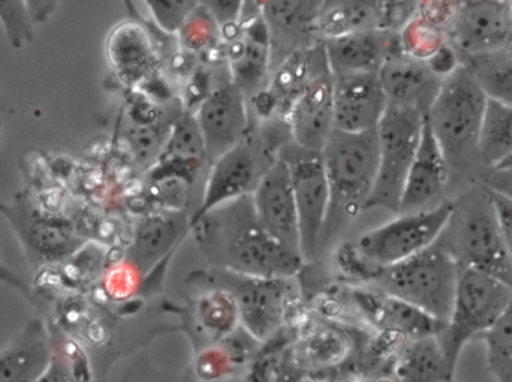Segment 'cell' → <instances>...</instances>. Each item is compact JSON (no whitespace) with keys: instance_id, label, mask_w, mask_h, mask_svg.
Instances as JSON below:
<instances>
[{"instance_id":"1","label":"cell","mask_w":512,"mask_h":382,"mask_svg":"<svg viewBox=\"0 0 512 382\" xmlns=\"http://www.w3.org/2000/svg\"><path fill=\"white\" fill-rule=\"evenodd\" d=\"M210 260L237 276L288 279L304 260L274 240L256 218L251 195L225 204L192 227Z\"/></svg>"},{"instance_id":"2","label":"cell","mask_w":512,"mask_h":382,"mask_svg":"<svg viewBox=\"0 0 512 382\" xmlns=\"http://www.w3.org/2000/svg\"><path fill=\"white\" fill-rule=\"evenodd\" d=\"M321 153L330 189V207L319 245L327 243L355 216L367 210L378 176V134L376 129L367 132L334 129Z\"/></svg>"},{"instance_id":"3","label":"cell","mask_w":512,"mask_h":382,"mask_svg":"<svg viewBox=\"0 0 512 382\" xmlns=\"http://www.w3.org/2000/svg\"><path fill=\"white\" fill-rule=\"evenodd\" d=\"M438 242L459 267L477 270L512 288V260L489 189L481 183L454 201Z\"/></svg>"},{"instance_id":"4","label":"cell","mask_w":512,"mask_h":382,"mask_svg":"<svg viewBox=\"0 0 512 382\" xmlns=\"http://www.w3.org/2000/svg\"><path fill=\"white\" fill-rule=\"evenodd\" d=\"M489 96L471 69L460 63L444 77L438 95L426 113L451 170H465L478 161V141Z\"/></svg>"},{"instance_id":"5","label":"cell","mask_w":512,"mask_h":382,"mask_svg":"<svg viewBox=\"0 0 512 382\" xmlns=\"http://www.w3.org/2000/svg\"><path fill=\"white\" fill-rule=\"evenodd\" d=\"M459 264L436 240L414 257L387 267L370 269L363 282L409 305L421 309L439 321H447L456 294Z\"/></svg>"},{"instance_id":"6","label":"cell","mask_w":512,"mask_h":382,"mask_svg":"<svg viewBox=\"0 0 512 382\" xmlns=\"http://www.w3.org/2000/svg\"><path fill=\"white\" fill-rule=\"evenodd\" d=\"M453 210L454 201L445 200L439 206L421 212L397 213L387 224L361 234L354 245L339 251L342 266L363 281L370 269L391 266L414 257L439 239Z\"/></svg>"},{"instance_id":"7","label":"cell","mask_w":512,"mask_h":382,"mask_svg":"<svg viewBox=\"0 0 512 382\" xmlns=\"http://www.w3.org/2000/svg\"><path fill=\"white\" fill-rule=\"evenodd\" d=\"M512 302V288L477 270L459 267L450 317L438 333L448 362L457 371L469 342L480 339L501 318Z\"/></svg>"},{"instance_id":"8","label":"cell","mask_w":512,"mask_h":382,"mask_svg":"<svg viewBox=\"0 0 512 382\" xmlns=\"http://www.w3.org/2000/svg\"><path fill=\"white\" fill-rule=\"evenodd\" d=\"M424 117L414 108L388 104L376 128L378 176L367 209L399 213L406 177L423 134Z\"/></svg>"},{"instance_id":"9","label":"cell","mask_w":512,"mask_h":382,"mask_svg":"<svg viewBox=\"0 0 512 382\" xmlns=\"http://www.w3.org/2000/svg\"><path fill=\"white\" fill-rule=\"evenodd\" d=\"M0 215L8 221L33 267L63 264L87 243L71 221L42 209L29 191H20L9 203H0Z\"/></svg>"},{"instance_id":"10","label":"cell","mask_w":512,"mask_h":382,"mask_svg":"<svg viewBox=\"0 0 512 382\" xmlns=\"http://www.w3.org/2000/svg\"><path fill=\"white\" fill-rule=\"evenodd\" d=\"M277 155L249 132L237 146L210 162L200 207L191 216V230L213 210L252 195Z\"/></svg>"},{"instance_id":"11","label":"cell","mask_w":512,"mask_h":382,"mask_svg":"<svg viewBox=\"0 0 512 382\" xmlns=\"http://www.w3.org/2000/svg\"><path fill=\"white\" fill-rule=\"evenodd\" d=\"M279 156L285 159L291 174L300 224L301 257L306 263L316 257L330 207L322 153L301 149L291 141L280 150Z\"/></svg>"},{"instance_id":"12","label":"cell","mask_w":512,"mask_h":382,"mask_svg":"<svg viewBox=\"0 0 512 382\" xmlns=\"http://www.w3.org/2000/svg\"><path fill=\"white\" fill-rule=\"evenodd\" d=\"M456 51L471 57L508 50L512 42V8L507 0H469L451 26Z\"/></svg>"},{"instance_id":"13","label":"cell","mask_w":512,"mask_h":382,"mask_svg":"<svg viewBox=\"0 0 512 382\" xmlns=\"http://www.w3.org/2000/svg\"><path fill=\"white\" fill-rule=\"evenodd\" d=\"M194 114L210 162L233 149L251 132L248 96L233 80L218 84Z\"/></svg>"},{"instance_id":"14","label":"cell","mask_w":512,"mask_h":382,"mask_svg":"<svg viewBox=\"0 0 512 382\" xmlns=\"http://www.w3.org/2000/svg\"><path fill=\"white\" fill-rule=\"evenodd\" d=\"M261 227L280 245L301 255L300 224L288 164L277 155L251 195Z\"/></svg>"},{"instance_id":"15","label":"cell","mask_w":512,"mask_h":382,"mask_svg":"<svg viewBox=\"0 0 512 382\" xmlns=\"http://www.w3.org/2000/svg\"><path fill=\"white\" fill-rule=\"evenodd\" d=\"M334 129L375 131L388 107L379 72L333 77Z\"/></svg>"},{"instance_id":"16","label":"cell","mask_w":512,"mask_h":382,"mask_svg":"<svg viewBox=\"0 0 512 382\" xmlns=\"http://www.w3.org/2000/svg\"><path fill=\"white\" fill-rule=\"evenodd\" d=\"M291 141L310 152H322L334 131L333 78L316 74L285 114Z\"/></svg>"},{"instance_id":"17","label":"cell","mask_w":512,"mask_h":382,"mask_svg":"<svg viewBox=\"0 0 512 382\" xmlns=\"http://www.w3.org/2000/svg\"><path fill=\"white\" fill-rule=\"evenodd\" d=\"M451 167L424 117L423 134L406 177L399 213L421 212L444 200Z\"/></svg>"},{"instance_id":"18","label":"cell","mask_w":512,"mask_h":382,"mask_svg":"<svg viewBox=\"0 0 512 382\" xmlns=\"http://www.w3.org/2000/svg\"><path fill=\"white\" fill-rule=\"evenodd\" d=\"M354 299L373 327L399 341L438 335L445 324L444 321L436 320L432 315L409 305L405 300L397 299L369 285L355 290Z\"/></svg>"},{"instance_id":"19","label":"cell","mask_w":512,"mask_h":382,"mask_svg":"<svg viewBox=\"0 0 512 382\" xmlns=\"http://www.w3.org/2000/svg\"><path fill=\"white\" fill-rule=\"evenodd\" d=\"M379 78L388 104L414 108L424 116L444 80L433 71L427 60L409 56L400 44L385 60L379 71Z\"/></svg>"},{"instance_id":"20","label":"cell","mask_w":512,"mask_h":382,"mask_svg":"<svg viewBox=\"0 0 512 382\" xmlns=\"http://www.w3.org/2000/svg\"><path fill=\"white\" fill-rule=\"evenodd\" d=\"M399 44V36L381 27L324 39L322 51L328 71L336 77L381 71L385 60Z\"/></svg>"},{"instance_id":"21","label":"cell","mask_w":512,"mask_h":382,"mask_svg":"<svg viewBox=\"0 0 512 382\" xmlns=\"http://www.w3.org/2000/svg\"><path fill=\"white\" fill-rule=\"evenodd\" d=\"M107 57L111 69L126 86H143L156 77L161 63L155 39L138 21H122L107 38Z\"/></svg>"},{"instance_id":"22","label":"cell","mask_w":512,"mask_h":382,"mask_svg":"<svg viewBox=\"0 0 512 382\" xmlns=\"http://www.w3.org/2000/svg\"><path fill=\"white\" fill-rule=\"evenodd\" d=\"M188 231H191V216L185 210L161 209L150 213L135 228L125 260L146 276L174 251Z\"/></svg>"},{"instance_id":"23","label":"cell","mask_w":512,"mask_h":382,"mask_svg":"<svg viewBox=\"0 0 512 382\" xmlns=\"http://www.w3.org/2000/svg\"><path fill=\"white\" fill-rule=\"evenodd\" d=\"M242 278L231 293L239 308L240 323L254 338H268L282 323L289 288L286 279Z\"/></svg>"},{"instance_id":"24","label":"cell","mask_w":512,"mask_h":382,"mask_svg":"<svg viewBox=\"0 0 512 382\" xmlns=\"http://www.w3.org/2000/svg\"><path fill=\"white\" fill-rule=\"evenodd\" d=\"M270 54L271 33L262 15L246 21L239 35L231 39L228 48L231 80L248 98L261 90L262 80L270 68Z\"/></svg>"},{"instance_id":"25","label":"cell","mask_w":512,"mask_h":382,"mask_svg":"<svg viewBox=\"0 0 512 382\" xmlns=\"http://www.w3.org/2000/svg\"><path fill=\"white\" fill-rule=\"evenodd\" d=\"M53 354V339L38 318L26 326L0 353V382H36Z\"/></svg>"},{"instance_id":"26","label":"cell","mask_w":512,"mask_h":382,"mask_svg":"<svg viewBox=\"0 0 512 382\" xmlns=\"http://www.w3.org/2000/svg\"><path fill=\"white\" fill-rule=\"evenodd\" d=\"M396 382H454L456 369L450 365L438 335L402 341L394 357Z\"/></svg>"},{"instance_id":"27","label":"cell","mask_w":512,"mask_h":382,"mask_svg":"<svg viewBox=\"0 0 512 382\" xmlns=\"http://www.w3.org/2000/svg\"><path fill=\"white\" fill-rule=\"evenodd\" d=\"M385 0H322L315 30L322 39L384 27Z\"/></svg>"},{"instance_id":"28","label":"cell","mask_w":512,"mask_h":382,"mask_svg":"<svg viewBox=\"0 0 512 382\" xmlns=\"http://www.w3.org/2000/svg\"><path fill=\"white\" fill-rule=\"evenodd\" d=\"M511 156L512 105L489 98L478 141V161L489 171Z\"/></svg>"},{"instance_id":"29","label":"cell","mask_w":512,"mask_h":382,"mask_svg":"<svg viewBox=\"0 0 512 382\" xmlns=\"http://www.w3.org/2000/svg\"><path fill=\"white\" fill-rule=\"evenodd\" d=\"M321 3L322 0H264L259 8L271 35L298 38L304 33H316Z\"/></svg>"},{"instance_id":"30","label":"cell","mask_w":512,"mask_h":382,"mask_svg":"<svg viewBox=\"0 0 512 382\" xmlns=\"http://www.w3.org/2000/svg\"><path fill=\"white\" fill-rule=\"evenodd\" d=\"M309 56L306 51L295 50L283 60L282 65L274 72L270 86L265 89L273 96L276 102L277 113L285 116L292 102L306 89L309 81L315 75L310 74Z\"/></svg>"},{"instance_id":"31","label":"cell","mask_w":512,"mask_h":382,"mask_svg":"<svg viewBox=\"0 0 512 382\" xmlns=\"http://www.w3.org/2000/svg\"><path fill=\"white\" fill-rule=\"evenodd\" d=\"M159 159L167 161L209 162L206 141L192 111H185L171 123L167 141ZM156 164V162H155Z\"/></svg>"},{"instance_id":"32","label":"cell","mask_w":512,"mask_h":382,"mask_svg":"<svg viewBox=\"0 0 512 382\" xmlns=\"http://www.w3.org/2000/svg\"><path fill=\"white\" fill-rule=\"evenodd\" d=\"M483 87L486 95L495 101L512 105V53L504 50L487 56L471 57L465 63Z\"/></svg>"},{"instance_id":"33","label":"cell","mask_w":512,"mask_h":382,"mask_svg":"<svg viewBox=\"0 0 512 382\" xmlns=\"http://www.w3.org/2000/svg\"><path fill=\"white\" fill-rule=\"evenodd\" d=\"M480 341L486 347L487 365L496 382H512V302Z\"/></svg>"},{"instance_id":"34","label":"cell","mask_w":512,"mask_h":382,"mask_svg":"<svg viewBox=\"0 0 512 382\" xmlns=\"http://www.w3.org/2000/svg\"><path fill=\"white\" fill-rule=\"evenodd\" d=\"M182 50L194 54H207L222 42V27L203 6L197 5L177 30Z\"/></svg>"},{"instance_id":"35","label":"cell","mask_w":512,"mask_h":382,"mask_svg":"<svg viewBox=\"0 0 512 382\" xmlns=\"http://www.w3.org/2000/svg\"><path fill=\"white\" fill-rule=\"evenodd\" d=\"M198 318L207 332L227 336L240 321L239 308L230 291H213L198 303Z\"/></svg>"},{"instance_id":"36","label":"cell","mask_w":512,"mask_h":382,"mask_svg":"<svg viewBox=\"0 0 512 382\" xmlns=\"http://www.w3.org/2000/svg\"><path fill=\"white\" fill-rule=\"evenodd\" d=\"M0 23L15 50L35 41V24L27 11L26 0H0Z\"/></svg>"},{"instance_id":"37","label":"cell","mask_w":512,"mask_h":382,"mask_svg":"<svg viewBox=\"0 0 512 382\" xmlns=\"http://www.w3.org/2000/svg\"><path fill=\"white\" fill-rule=\"evenodd\" d=\"M77 348L71 344H60L53 339V354L44 374L36 382H87L83 360Z\"/></svg>"},{"instance_id":"38","label":"cell","mask_w":512,"mask_h":382,"mask_svg":"<svg viewBox=\"0 0 512 382\" xmlns=\"http://www.w3.org/2000/svg\"><path fill=\"white\" fill-rule=\"evenodd\" d=\"M399 39L400 47L406 54L423 60L430 59L444 45L430 24L418 20L409 24Z\"/></svg>"},{"instance_id":"39","label":"cell","mask_w":512,"mask_h":382,"mask_svg":"<svg viewBox=\"0 0 512 382\" xmlns=\"http://www.w3.org/2000/svg\"><path fill=\"white\" fill-rule=\"evenodd\" d=\"M155 24L165 33H176L198 5L197 0H144Z\"/></svg>"},{"instance_id":"40","label":"cell","mask_w":512,"mask_h":382,"mask_svg":"<svg viewBox=\"0 0 512 382\" xmlns=\"http://www.w3.org/2000/svg\"><path fill=\"white\" fill-rule=\"evenodd\" d=\"M197 3L209 11L224 29L242 23L248 0H197Z\"/></svg>"},{"instance_id":"41","label":"cell","mask_w":512,"mask_h":382,"mask_svg":"<svg viewBox=\"0 0 512 382\" xmlns=\"http://www.w3.org/2000/svg\"><path fill=\"white\" fill-rule=\"evenodd\" d=\"M481 183L493 194L512 201V167L493 168L487 171Z\"/></svg>"},{"instance_id":"42","label":"cell","mask_w":512,"mask_h":382,"mask_svg":"<svg viewBox=\"0 0 512 382\" xmlns=\"http://www.w3.org/2000/svg\"><path fill=\"white\" fill-rule=\"evenodd\" d=\"M492 195L493 206H495L496 215H498L499 225H501L502 234H504L505 243H507L508 252H510L512 260V201L501 195Z\"/></svg>"},{"instance_id":"43","label":"cell","mask_w":512,"mask_h":382,"mask_svg":"<svg viewBox=\"0 0 512 382\" xmlns=\"http://www.w3.org/2000/svg\"><path fill=\"white\" fill-rule=\"evenodd\" d=\"M60 0H26L27 11L33 24H45L56 12Z\"/></svg>"},{"instance_id":"44","label":"cell","mask_w":512,"mask_h":382,"mask_svg":"<svg viewBox=\"0 0 512 382\" xmlns=\"http://www.w3.org/2000/svg\"><path fill=\"white\" fill-rule=\"evenodd\" d=\"M0 282L8 285L9 288H14V290L18 291L21 296L26 297L29 302H32L33 293L29 282H27L23 276H20L18 273L12 272L11 269H8L2 261H0Z\"/></svg>"},{"instance_id":"45","label":"cell","mask_w":512,"mask_h":382,"mask_svg":"<svg viewBox=\"0 0 512 382\" xmlns=\"http://www.w3.org/2000/svg\"><path fill=\"white\" fill-rule=\"evenodd\" d=\"M504 167H512V156L510 159H507V161H505L504 164L499 165V167H496V168H504Z\"/></svg>"},{"instance_id":"46","label":"cell","mask_w":512,"mask_h":382,"mask_svg":"<svg viewBox=\"0 0 512 382\" xmlns=\"http://www.w3.org/2000/svg\"><path fill=\"white\" fill-rule=\"evenodd\" d=\"M381 382H396V381H381Z\"/></svg>"}]
</instances>
